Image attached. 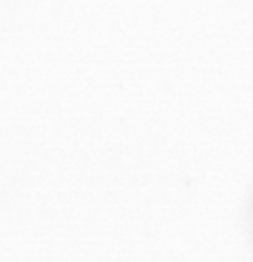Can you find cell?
Segmentation results:
<instances>
[{
  "label": "cell",
  "instance_id": "6da1fadb",
  "mask_svg": "<svg viewBox=\"0 0 253 262\" xmlns=\"http://www.w3.org/2000/svg\"><path fill=\"white\" fill-rule=\"evenodd\" d=\"M250 225H251V234H253V207H251V211H250Z\"/></svg>",
  "mask_w": 253,
  "mask_h": 262
}]
</instances>
